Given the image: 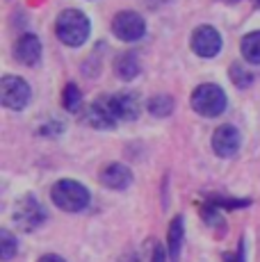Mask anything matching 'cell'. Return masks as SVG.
I'll return each mask as SVG.
<instances>
[{"label": "cell", "instance_id": "cell-1", "mask_svg": "<svg viewBox=\"0 0 260 262\" xmlns=\"http://www.w3.org/2000/svg\"><path fill=\"white\" fill-rule=\"evenodd\" d=\"M89 18L87 14H82L80 9H64L57 16V23H55V30H57V37L62 43L71 48L82 46L89 39Z\"/></svg>", "mask_w": 260, "mask_h": 262}, {"label": "cell", "instance_id": "cell-23", "mask_svg": "<svg viewBox=\"0 0 260 262\" xmlns=\"http://www.w3.org/2000/svg\"><path fill=\"white\" fill-rule=\"evenodd\" d=\"M253 3H256V5H258V7H260V0H253Z\"/></svg>", "mask_w": 260, "mask_h": 262}, {"label": "cell", "instance_id": "cell-6", "mask_svg": "<svg viewBox=\"0 0 260 262\" xmlns=\"http://www.w3.org/2000/svg\"><path fill=\"white\" fill-rule=\"evenodd\" d=\"M14 221H16V226L21 230L30 233V230L39 228L46 221V210L34 196H26V199L18 201L16 210H14Z\"/></svg>", "mask_w": 260, "mask_h": 262}, {"label": "cell", "instance_id": "cell-13", "mask_svg": "<svg viewBox=\"0 0 260 262\" xmlns=\"http://www.w3.org/2000/svg\"><path fill=\"white\" fill-rule=\"evenodd\" d=\"M183 237H185V221L183 216H174L171 226H169V235H167V253L171 262H178L181 258V249H183Z\"/></svg>", "mask_w": 260, "mask_h": 262}, {"label": "cell", "instance_id": "cell-7", "mask_svg": "<svg viewBox=\"0 0 260 262\" xmlns=\"http://www.w3.org/2000/svg\"><path fill=\"white\" fill-rule=\"evenodd\" d=\"M192 50L199 57H214V55L222 53V34L217 28L212 25H201L192 32Z\"/></svg>", "mask_w": 260, "mask_h": 262}, {"label": "cell", "instance_id": "cell-9", "mask_svg": "<svg viewBox=\"0 0 260 262\" xmlns=\"http://www.w3.org/2000/svg\"><path fill=\"white\" fill-rule=\"evenodd\" d=\"M89 123L101 130H110L117 125V117H114L110 96H101L98 100H94V105L89 107Z\"/></svg>", "mask_w": 260, "mask_h": 262}, {"label": "cell", "instance_id": "cell-2", "mask_svg": "<svg viewBox=\"0 0 260 262\" xmlns=\"http://www.w3.org/2000/svg\"><path fill=\"white\" fill-rule=\"evenodd\" d=\"M51 199L59 210H64V212H80V210H84L89 205L92 196H89V191L82 183L64 178V180H57V183L53 185Z\"/></svg>", "mask_w": 260, "mask_h": 262}, {"label": "cell", "instance_id": "cell-8", "mask_svg": "<svg viewBox=\"0 0 260 262\" xmlns=\"http://www.w3.org/2000/svg\"><path fill=\"white\" fill-rule=\"evenodd\" d=\"M240 144H242V137L233 125H219L212 133V150L219 158H233L240 150Z\"/></svg>", "mask_w": 260, "mask_h": 262}, {"label": "cell", "instance_id": "cell-5", "mask_svg": "<svg viewBox=\"0 0 260 262\" xmlns=\"http://www.w3.org/2000/svg\"><path fill=\"white\" fill-rule=\"evenodd\" d=\"M112 32L114 37L126 43L139 41L146 32V21L137 12H119L112 21Z\"/></svg>", "mask_w": 260, "mask_h": 262}, {"label": "cell", "instance_id": "cell-20", "mask_svg": "<svg viewBox=\"0 0 260 262\" xmlns=\"http://www.w3.org/2000/svg\"><path fill=\"white\" fill-rule=\"evenodd\" d=\"M224 260H226V262H244V249L240 246L237 253H226V255H224Z\"/></svg>", "mask_w": 260, "mask_h": 262}, {"label": "cell", "instance_id": "cell-22", "mask_svg": "<svg viewBox=\"0 0 260 262\" xmlns=\"http://www.w3.org/2000/svg\"><path fill=\"white\" fill-rule=\"evenodd\" d=\"M153 262H164V249L156 246V253H153Z\"/></svg>", "mask_w": 260, "mask_h": 262}, {"label": "cell", "instance_id": "cell-11", "mask_svg": "<svg viewBox=\"0 0 260 262\" xmlns=\"http://www.w3.org/2000/svg\"><path fill=\"white\" fill-rule=\"evenodd\" d=\"M101 183L103 187H110V189H128L130 183H133V171L123 164L114 162V164H107L103 171H101Z\"/></svg>", "mask_w": 260, "mask_h": 262}, {"label": "cell", "instance_id": "cell-14", "mask_svg": "<svg viewBox=\"0 0 260 262\" xmlns=\"http://www.w3.org/2000/svg\"><path fill=\"white\" fill-rule=\"evenodd\" d=\"M114 71L121 80H133L135 75L139 73V59L135 53H123L117 57V62H114Z\"/></svg>", "mask_w": 260, "mask_h": 262}, {"label": "cell", "instance_id": "cell-19", "mask_svg": "<svg viewBox=\"0 0 260 262\" xmlns=\"http://www.w3.org/2000/svg\"><path fill=\"white\" fill-rule=\"evenodd\" d=\"M231 80L237 87H249L251 84V73L242 67V64H233L231 67Z\"/></svg>", "mask_w": 260, "mask_h": 262}, {"label": "cell", "instance_id": "cell-12", "mask_svg": "<svg viewBox=\"0 0 260 262\" xmlns=\"http://www.w3.org/2000/svg\"><path fill=\"white\" fill-rule=\"evenodd\" d=\"M117 121H135L139 117V100L135 94H114L110 96Z\"/></svg>", "mask_w": 260, "mask_h": 262}, {"label": "cell", "instance_id": "cell-16", "mask_svg": "<svg viewBox=\"0 0 260 262\" xmlns=\"http://www.w3.org/2000/svg\"><path fill=\"white\" fill-rule=\"evenodd\" d=\"M146 110L153 114V117H169L174 112V98L171 96H153L146 103Z\"/></svg>", "mask_w": 260, "mask_h": 262}, {"label": "cell", "instance_id": "cell-18", "mask_svg": "<svg viewBox=\"0 0 260 262\" xmlns=\"http://www.w3.org/2000/svg\"><path fill=\"white\" fill-rule=\"evenodd\" d=\"M18 249V242L9 230H0V258L3 260H12L14 253Z\"/></svg>", "mask_w": 260, "mask_h": 262}, {"label": "cell", "instance_id": "cell-17", "mask_svg": "<svg viewBox=\"0 0 260 262\" xmlns=\"http://www.w3.org/2000/svg\"><path fill=\"white\" fill-rule=\"evenodd\" d=\"M62 105L67 112L76 114L80 107H82V94H80V89L76 87V84H67L64 87V96H62Z\"/></svg>", "mask_w": 260, "mask_h": 262}, {"label": "cell", "instance_id": "cell-3", "mask_svg": "<svg viewBox=\"0 0 260 262\" xmlns=\"http://www.w3.org/2000/svg\"><path fill=\"white\" fill-rule=\"evenodd\" d=\"M189 103H192V110L197 114L214 119V117H219V114H224L228 100H226V92H224L219 84H199L192 92Z\"/></svg>", "mask_w": 260, "mask_h": 262}, {"label": "cell", "instance_id": "cell-15", "mask_svg": "<svg viewBox=\"0 0 260 262\" xmlns=\"http://www.w3.org/2000/svg\"><path fill=\"white\" fill-rule=\"evenodd\" d=\"M240 48H242V57L249 64H260V30L244 34Z\"/></svg>", "mask_w": 260, "mask_h": 262}, {"label": "cell", "instance_id": "cell-21", "mask_svg": "<svg viewBox=\"0 0 260 262\" xmlns=\"http://www.w3.org/2000/svg\"><path fill=\"white\" fill-rule=\"evenodd\" d=\"M39 262H67V260L59 258V255H55V253H48V255H41Z\"/></svg>", "mask_w": 260, "mask_h": 262}, {"label": "cell", "instance_id": "cell-4", "mask_svg": "<svg viewBox=\"0 0 260 262\" xmlns=\"http://www.w3.org/2000/svg\"><path fill=\"white\" fill-rule=\"evenodd\" d=\"M0 100L9 110H23L30 103V84L18 75H5L0 80Z\"/></svg>", "mask_w": 260, "mask_h": 262}, {"label": "cell", "instance_id": "cell-10", "mask_svg": "<svg viewBox=\"0 0 260 262\" xmlns=\"http://www.w3.org/2000/svg\"><path fill=\"white\" fill-rule=\"evenodd\" d=\"M14 57L26 67H34L41 59V41L34 34H23L14 46Z\"/></svg>", "mask_w": 260, "mask_h": 262}]
</instances>
